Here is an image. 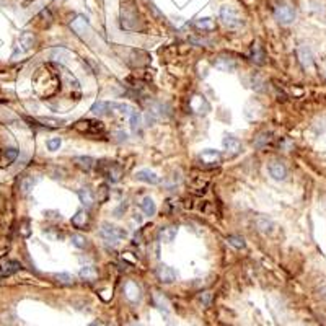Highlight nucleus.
<instances>
[{
    "mask_svg": "<svg viewBox=\"0 0 326 326\" xmlns=\"http://www.w3.org/2000/svg\"><path fill=\"white\" fill-rule=\"evenodd\" d=\"M220 20H222V23L228 28H240L243 25V16L238 13L237 8L230 7V5H224L222 8H220Z\"/></svg>",
    "mask_w": 326,
    "mask_h": 326,
    "instance_id": "1",
    "label": "nucleus"
},
{
    "mask_svg": "<svg viewBox=\"0 0 326 326\" xmlns=\"http://www.w3.org/2000/svg\"><path fill=\"white\" fill-rule=\"evenodd\" d=\"M271 132H261L260 136H258L256 139H255V142H253V146L256 147V149H264L267 143L271 142Z\"/></svg>",
    "mask_w": 326,
    "mask_h": 326,
    "instance_id": "26",
    "label": "nucleus"
},
{
    "mask_svg": "<svg viewBox=\"0 0 326 326\" xmlns=\"http://www.w3.org/2000/svg\"><path fill=\"white\" fill-rule=\"evenodd\" d=\"M87 224H88V214L85 212V210H79V212L72 217V225L77 228H83Z\"/></svg>",
    "mask_w": 326,
    "mask_h": 326,
    "instance_id": "20",
    "label": "nucleus"
},
{
    "mask_svg": "<svg viewBox=\"0 0 326 326\" xmlns=\"http://www.w3.org/2000/svg\"><path fill=\"white\" fill-rule=\"evenodd\" d=\"M74 128H75L77 131L83 132V134H98V131H103L101 122L90 121V119H83V121L75 122Z\"/></svg>",
    "mask_w": 326,
    "mask_h": 326,
    "instance_id": "5",
    "label": "nucleus"
},
{
    "mask_svg": "<svg viewBox=\"0 0 326 326\" xmlns=\"http://www.w3.org/2000/svg\"><path fill=\"white\" fill-rule=\"evenodd\" d=\"M324 77H326V70H324Z\"/></svg>",
    "mask_w": 326,
    "mask_h": 326,
    "instance_id": "42",
    "label": "nucleus"
},
{
    "mask_svg": "<svg viewBox=\"0 0 326 326\" xmlns=\"http://www.w3.org/2000/svg\"><path fill=\"white\" fill-rule=\"evenodd\" d=\"M70 242L77 248H85V246H87V238H85L83 235H80V233H74L70 237Z\"/></svg>",
    "mask_w": 326,
    "mask_h": 326,
    "instance_id": "32",
    "label": "nucleus"
},
{
    "mask_svg": "<svg viewBox=\"0 0 326 326\" xmlns=\"http://www.w3.org/2000/svg\"><path fill=\"white\" fill-rule=\"evenodd\" d=\"M124 295H126V299L131 302H139L140 300V287L134 281H128L124 284Z\"/></svg>",
    "mask_w": 326,
    "mask_h": 326,
    "instance_id": "9",
    "label": "nucleus"
},
{
    "mask_svg": "<svg viewBox=\"0 0 326 326\" xmlns=\"http://www.w3.org/2000/svg\"><path fill=\"white\" fill-rule=\"evenodd\" d=\"M79 199H80V203H82L85 207H92V206H93V203H95L92 191H90V189H87V188L79 189Z\"/></svg>",
    "mask_w": 326,
    "mask_h": 326,
    "instance_id": "21",
    "label": "nucleus"
},
{
    "mask_svg": "<svg viewBox=\"0 0 326 326\" xmlns=\"http://www.w3.org/2000/svg\"><path fill=\"white\" fill-rule=\"evenodd\" d=\"M157 277L158 281L163 284H173L176 281V273L173 267H170L167 264H161L157 267Z\"/></svg>",
    "mask_w": 326,
    "mask_h": 326,
    "instance_id": "6",
    "label": "nucleus"
},
{
    "mask_svg": "<svg viewBox=\"0 0 326 326\" xmlns=\"http://www.w3.org/2000/svg\"><path fill=\"white\" fill-rule=\"evenodd\" d=\"M189 108L193 110L196 114H207L210 110V104L207 103V100L201 95H194L189 101Z\"/></svg>",
    "mask_w": 326,
    "mask_h": 326,
    "instance_id": "7",
    "label": "nucleus"
},
{
    "mask_svg": "<svg viewBox=\"0 0 326 326\" xmlns=\"http://www.w3.org/2000/svg\"><path fill=\"white\" fill-rule=\"evenodd\" d=\"M267 170H269V175L276 181H282L287 176V170L284 167V163H281V161H271L269 165H267Z\"/></svg>",
    "mask_w": 326,
    "mask_h": 326,
    "instance_id": "10",
    "label": "nucleus"
},
{
    "mask_svg": "<svg viewBox=\"0 0 326 326\" xmlns=\"http://www.w3.org/2000/svg\"><path fill=\"white\" fill-rule=\"evenodd\" d=\"M22 269V264L18 261H4L0 263V277H8Z\"/></svg>",
    "mask_w": 326,
    "mask_h": 326,
    "instance_id": "13",
    "label": "nucleus"
},
{
    "mask_svg": "<svg viewBox=\"0 0 326 326\" xmlns=\"http://www.w3.org/2000/svg\"><path fill=\"white\" fill-rule=\"evenodd\" d=\"M34 44V34L30 33V31H25L22 36H20V46L23 51H30L31 47Z\"/></svg>",
    "mask_w": 326,
    "mask_h": 326,
    "instance_id": "23",
    "label": "nucleus"
},
{
    "mask_svg": "<svg viewBox=\"0 0 326 326\" xmlns=\"http://www.w3.org/2000/svg\"><path fill=\"white\" fill-rule=\"evenodd\" d=\"M222 146L230 155H237V153H240V150H242V143H240V140L233 136H227L222 140Z\"/></svg>",
    "mask_w": 326,
    "mask_h": 326,
    "instance_id": "12",
    "label": "nucleus"
},
{
    "mask_svg": "<svg viewBox=\"0 0 326 326\" xmlns=\"http://www.w3.org/2000/svg\"><path fill=\"white\" fill-rule=\"evenodd\" d=\"M199 158L203 160V163H206V165H217L222 157H220V152L219 150L207 149V150H204L203 153H201Z\"/></svg>",
    "mask_w": 326,
    "mask_h": 326,
    "instance_id": "15",
    "label": "nucleus"
},
{
    "mask_svg": "<svg viewBox=\"0 0 326 326\" xmlns=\"http://www.w3.org/2000/svg\"><path fill=\"white\" fill-rule=\"evenodd\" d=\"M100 171L103 176H106L110 181H113V183L119 181L122 176V168L119 165H116V163H103Z\"/></svg>",
    "mask_w": 326,
    "mask_h": 326,
    "instance_id": "4",
    "label": "nucleus"
},
{
    "mask_svg": "<svg viewBox=\"0 0 326 326\" xmlns=\"http://www.w3.org/2000/svg\"><path fill=\"white\" fill-rule=\"evenodd\" d=\"M59 147H61V139L59 137H52V139H49L47 140V149L49 150H59Z\"/></svg>",
    "mask_w": 326,
    "mask_h": 326,
    "instance_id": "38",
    "label": "nucleus"
},
{
    "mask_svg": "<svg viewBox=\"0 0 326 326\" xmlns=\"http://www.w3.org/2000/svg\"><path fill=\"white\" fill-rule=\"evenodd\" d=\"M274 18L281 25H291L295 20V10L291 5H285V4L277 5L274 8Z\"/></svg>",
    "mask_w": 326,
    "mask_h": 326,
    "instance_id": "3",
    "label": "nucleus"
},
{
    "mask_svg": "<svg viewBox=\"0 0 326 326\" xmlns=\"http://www.w3.org/2000/svg\"><path fill=\"white\" fill-rule=\"evenodd\" d=\"M214 64H215V67H217L219 70H224V72H233V70L237 69L235 61L230 59V57H227V56H220V57H217Z\"/></svg>",
    "mask_w": 326,
    "mask_h": 326,
    "instance_id": "14",
    "label": "nucleus"
},
{
    "mask_svg": "<svg viewBox=\"0 0 326 326\" xmlns=\"http://www.w3.org/2000/svg\"><path fill=\"white\" fill-rule=\"evenodd\" d=\"M131 326H142V324H139V323H132Z\"/></svg>",
    "mask_w": 326,
    "mask_h": 326,
    "instance_id": "41",
    "label": "nucleus"
},
{
    "mask_svg": "<svg viewBox=\"0 0 326 326\" xmlns=\"http://www.w3.org/2000/svg\"><path fill=\"white\" fill-rule=\"evenodd\" d=\"M74 163L83 171H92L95 168V165H97V160L92 157H75Z\"/></svg>",
    "mask_w": 326,
    "mask_h": 326,
    "instance_id": "17",
    "label": "nucleus"
},
{
    "mask_svg": "<svg viewBox=\"0 0 326 326\" xmlns=\"http://www.w3.org/2000/svg\"><path fill=\"white\" fill-rule=\"evenodd\" d=\"M136 178L139 181H143L147 185H158L160 183V176L152 170H139L136 173Z\"/></svg>",
    "mask_w": 326,
    "mask_h": 326,
    "instance_id": "11",
    "label": "nucleus"
},
{
    "mask_svg": "<svg viewBox=\"0 0 326 326\" xmlns=\"http://www.w3.org/2000/svg\"><path fill=\"white\" fill-rule=\"evenodd\" d=\"M297 57H299L300 64L305 67V69L313 64V54L306 46H299V49H297Z\"/></svg>",
    "mask_w": 326,
    "mask_h": 326,
    "instance_id": "16",
    "label": "nucleus"
},
{
    "mask_svg": "<svg viewBox=\"0 0 326 326\" xmlns=\"http://www.w3.org/2000/svg\"><path fill=\"white\" fill-rule=\"evenodd\" d=\"M178 233V227L175 225H170V227H165V228H161L160 230V240L161 242H165V243H170V242H173L175 237Z\"/></svg>",
    "mask_w": 326,
    "mask_h": 326,
    "instance_id": "18",
    "label": "nucleus"
},
{
    "mask_svg": "<svg viewBox=\"0 0 326 326\" xmlns=\"http://www.w3.org/2000/svg\"><path fill=\"white\" fill-rule=\"evenodd\" d=\"M18 157V150L15 147H7L5 149V160L7 161H13Z\"/></svg>",
    "mask_w": 326,
    "mask_h": 326,
    "instance_id": "37",
    "label": "nucleus"
},
{
    "mask_svg": "<svg viewBox=\"0 0 326 326\" xmlns=\"http://www.w3.org/2000/svg\"><path fill=\"white\" fill-rule=\"evenodd\" d=\"M256 225H258V228H260L261 232H264V233L271 232V230H273V227H274L273 220H269L267 217H260V219L256 220Z\"/></svg>",
    "mask_w": 326,
    "mask_h": 326,
    "instance_id": "29",
    "label": "nucleus"
},
{
    "mask_svg": "<svg viewBox=\"0 0 326 326\" xmlns=\"http://www.w3.org/2000/svg\"><path fill=\"white\" fill-rule=\"evenodd\" d=\"M153 297H155V302H157V305H158L160 310H165V312L170 310V303H168V300H167L161 294L155 292V295H153Z\"/></svg>",
    "mask_w": 326,
    "mask_h": 326,
    "instance_id": "34",
    "label": "nucleus"
},
{
    "mask_svg": "<svg viewBox=\"0 0 326 326\" xmlns=\"http://www.w3.org/2000/svg\"><path fill=\"white\" fill-rule=\"evenodd\" d=\"M80 277L85 281L92 282L97 279V271H95V267H92V266H85L80 269Z\"/></svg>",
    "mask_w": 326,
    "mask_h": 326,
    "instance_id": "28",
    "label": "nucleus"
},
{
    "mask_svg": "<svg viewBox=\"0 0 326 326\" xmlns=\"http://www.w3.org/2000/svg\"><path fill=\"white\" fill-rule=\"evenodd\" d=\"M92 113L97 114V116H104V114L108 113V103L104 101H97L92 106Z\"/></svg>",
    "mask_w": 326,
    "mask_h": 326,
    "instance_id": "30",
    "label": "nucleus"
},
{
    "mask_svg": "<svg viewBox=\"0 0 326 326\" xmlns=\"http://www.w3.org/2000/svg\"><path fill=\"white\" fill-rule=\"evenodd\" d=\"M70 28L75 31L77 36L85 38V33H88V30H90V25H88V20H87V18L82 16V15H79V16L75 18V20H72Z\"/></svg>",
    "mask_w": 326,
    "mask_h": 326,
    "instance_id": "8",
    "label": "nucleus"
},
{
    "mask_svg": "<svg viewBox=\"0 0 326 326\" xmlns=\"http://www.w3.org/2000/svg\"><path fill=\"white\" fill-rule=\"evenodd\" d=\"M41 122H44L47 128H61L64 124L62 119H54V118H41Z\"/></svg>",
    "mask_w": 326,
    "mask_h": 326,
    "instance_id": "36",
    "label": "nucleus"
},
{
    "mask_svg": "<svg viewBox=\"0 0 326 326\" xmlns=\"http://www.w3.org/2000/svg\"><path fill=\"white\" fill-rule=\"evenodd\" d=\"M90 326H104V323H101V321H95V323H92Z\"/></svg>",
    "mask_w": 326,
    "mask_h": 326,
    "instance_id": "40",
    "label": "nucleus"
},
{
    "mask_svg": "<svg viewBox=\"0 0 326 326\" xmlns=\"http://www.w3.org/2000/svg\"><path fill=\"white\" fill-rule=\"evenodd\" d=\"M34 185H36V179H33V176H26V178H23V181H22V191H23V194H28V193H30Z\"/></svg>",
    "mask_w": 326,
    "mask_h": 326,
    "instance_id": "33",
    "label": "nucleus"
},
{
    "mask_svg": "<svg viewBox=\"0 0 326 326\" xmlns=\"http://www.w3.org/2000/svg\"><path fill=\"white\" fill-rule=\"evenodd\" d=\"M100 237L106 243H118L119 240L128 237V232L124 228H121V227H114V225H110V224H103L101 225V230H100Z\"/></svg>",
    "mask_w": 326,
    "mask_h": 326,
    "instance_id": "2",
    "label": "nucleus"
},
{
    "mask_svg": "<svg viewBox=\"0 0 326 326\" xmlns=\"http://www.w3.org/2000/svg\"><path fill=\"white\" fill-rule=\"evenodd\" d=\"M22 233H23L25 237H28V235H30V230H28V222H25V224H23V228H22Z\"/></svg>",
    "mask_w": 326,
    "mask_h": 326,
    "instance_id": "39",
    "label": "nucleus"
},
{
    "mask_svg": "<svg viewBox=\"0 0 326 326\" xmlns=\"http://www.w3.org/2000/svg\"><path fill=\"white\" fill-rule=\"evenodd\" d=\"M227 243L230 245V246H233V248H237V250H242V248H245V240H243V237H240V235H228L227 237Z\"/></svg>",
    "mask_w": 326,
    "mask_h": 326,
    "instance_id": "27",
    "label": "nucleus"
},
{
    "mask_svg": "<svg viewBox=\"0 0 326 326\" xmlns=\"http://www.w3.org/2000/svg\"><path fill=\"white\" fill-rule=\"evenodd\" d=\"M129 118H131V128H132V132H139V131H140V124H142L140 114H139L137 111H134Z\"/></svg>",
    "mask_w": 326,
    "mask_h": 326,
    "instance_id": "31",
    "label": "nucleus"
},
{
    "mask_svg": "<svg viewBox=\"0 0 326 326\" xmlns=\"http://www.w3.org/2000/svg\"><path fill=\"white\" fill-rule=\"evenodd\" d=\"M72 57V54L67 51V49H64V47H57V49H54L52 52H51V59H54V61H59V62H67Z\"/></svg>",
    "mask_w": 326,
    "mask_h": 326,
    "instance_id": "22",
    "label": "nucleus"
},
{
    "mask_svg": "<svg viewBox=\"0 0 326 326\" xmlns=\"http://www.w3.org/2000/svg\"><path fill=\"white\" fill-rule=\"evenodd\" d=\"M251 61L258 65H263L264 64V52L261 49L260 44H253V49H251Z\"/></svg>",
    "mask_w": 326,
    "mask_h": 326,
    "instance_id": "25",
    "label": "nucleus"
},
{
    "mask_svg": "<svg viewBox=\"0 0 326 326\" xmlns=\"http://www.w3.org/2000/svg\"><path fill=\"white\" fill-rule=\"evenodd\" d=\"M194 25L197 30H203V31H210L215 28V23L212 18H199V20L194 22Z\"/></svg>",
    "mask_w": 326,
    "mask_h": 326,
    "instance_id": "24",
    "label": "nucleus"
},
{
    "mask_svg": "<svg viewBox=\"0 0 326 326\" xmlns=\"http://www.w3.org/2000/svg\"><path fill=\"white\" fill-rule=\"evenodd\" d=\"M56 279H57V282H61V284H64V285H72V284H74V276L67 274V273H59V274H56Z\"/></svg>",
    "mask_w": 326,
    "mask_h": 326,
    "instance_id": "35",
    "label": "nucleus"
},
{
    "mask_svg": "<svg viewBox=\"0 0 326 326\" xmlns=\"http://www.w3.org/2000/svg\"><path fill=\"white\" fill-rule=\"evenodd\" d=\"M140 209L143 210V214L149 215V217L155 215V212H157V206H155V203H153V199H152V197H149V196L142 199V203H140Z\"/></svg>",
    "mask_w": 326,
    "mask_h": 326,
    "instance_id": "19",
    "label": "nucleus"
}]
</instances>
